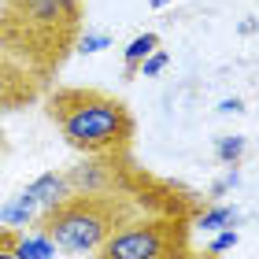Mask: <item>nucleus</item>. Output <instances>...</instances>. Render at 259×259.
<instances>
[{
    "label": "nucleus",
    "mask_w": 259,
    "mask_h": 259,
    "mask_svg": "<svg viewBox=\"0 0 259 259\" xmlns=\"http://www.w3.org/2000/svg\"><path fill=\"white\" fill-rule=\"evenodd\" d=\"M182 259H219V255L211 252V248H193L189 255H182Z\"/></svg>",
    "instance_id": "11"
},
{
    "label": "nucleus",
    "mask_w": 259,
    "mask_h": 259,
    "mask_svg": "<svg viewBox=\"0 0 259 259\" xmlns=\"http://www.w3.org/2000/svg\"><path fill=\"white\" fill-rule=\"evenodd\" d=\"M163 67H167V56H163V52L156 49V52H152L145 63H141V74H145V78H152V74H159Z\"/></svg>",
    "instance_id": "9"
},
{
    "label": "nucleus",
    "mask_w": 259,
    "mask_h": 259,
    "mask_svg": "<svg viewBox=\"0 0 259 259\" xmlns=\"http://www.w3.org/2000/svg\"><path fill=\"white\" fill-rule=\"evenodd\" d=\"M19 255L22 259H49V255H56V244L33 230V233H22L19 237Z\"/></svg>",
    "instance_id": "6"
},
{
    "label": "nucleus",
    "mask_w": 259,
    "mask_h": 259,
    "mask_svg": "<svg viewBox=\"0 0 259 259\" xmlns=\"http://www.w3.org/2000/svg\"><path fill=\"white\" fill-rule=\"evenodd\" d=\"M152 4H156V8H163V4H167V0H152Z\"/></svg>",
    "instance_id": "12"
},
{
    "label": "nucleus",
    "mask_w": 259,
    "mask_h": 259,
    "mask_svg": "<svg viewBox=\"0 0 259 259\" xmlns=\"http://www.w3.org/2000/svg\"><path fill=\"white\" fill-rule=\"evenodd\" d=\"M81 33L85 0H0V52L45 89L78 52Z\"/></svg>",
    "instance_id": "1"
},
{
    "label": "nucleus",
    "mask_w": 259,
    "mask_h": 259,
    "mask_svg": "<svg viewBox=\"0 0 259 259\" xmlns=\"http://www.w3.org/2000/svg\"><path fill=\"white\" fill-rule=\"evenodd\" d=\"M233 244H237V233L230 230V233H222V237H215V241L207 244V248H211V252L219 255V252H226V248H233Z\"/></svg>",
    "instance_id": "10"
},
{
    "label": "nucleus",
    "mask_w": 259,
    "mask_h": 259,
    "mask_svg": "<svg viewBox=\"0 0 259 259\" xmlns=\"http://www.w3.org/2000/svg\"><path fill=\"white\" fill-rule=\"evenodd\" d=\"M45 115L81 156H122L134 152L137 119L122 97L97 85H56L45 93Z\"/></svg>",
    "instance_id": "2"
},
{
    "label": "nucleus",
    "mask_w": 259,
    "mask_h": 259,
    "mask_svg": "<svg viewBox=\"0 0 259 259\" xmlns=\"http://www.w3.org/2000/svg\"><path fill=\"white\" fill-rule=\"evenodd\" d=\"M204 196L182 189L178 196L141 207L130 215L108 241L100 244L97 259H182L193 252L196 215L204 211Z\"/></svg>",
    "instance_id": "3"
},
{
    "label": "nucleus",
    "mask_w": 259,
    "mask_h": 259,
    "mask_svg": "<svg viewBox=\"0 0 259 259\" xmlns=\"http://www.w3.org/2000/svg\"><path fill=\"white\" fill-rule=\"evenodd\" d=\"M41 97H45L41 81L33 78L26 67H19L15 60H8V56L0 52V119L33 108Z\"/></svg>",
    "instance_id": "4"
},
{
    "label": "nucleus",
    "mask_w": 259,
    "mask_h": 259,
    "mask_svg": "<svg viewBox=\"0 0 259 259\" xmlns=\"http://www.w3.org/2000/svg\"><path fill=\"white\" fill-rule=\"evenodd\" d=\"M230 222H237V215H233L230 207H204L196 215V230H222V226H230Z\"/></svg>",
    "instance_id": "7"
},
{
    "label": "nucleus",
    "mask_w": 259,
    "mask_h": 259,
    "mask_svg": "<svg viewBox=\"0 0 259 259\" xmlns=\"http://www.w3.org/2000/svg\"><path fill=\"white\" fill-rule=\"evenodd\" d=\"M159 49V33H137L134 41H130V49H126V78H137L141 74V63L148 60L152 52Z\"/></svg>",
    "instance_id": "5"
},
{
    "label": "nucleus",
    "mask_w": 259,
    "mask_h": 259,
    "mask_svg": "<svg viewBox=\"0 0 259 259\" xmlns=\"http://www.w3.org/2000/svg\"><path fill=\"white\" fill-rule=\"evenodd\" d=\"M19 237L22 233L15 226H4V222H0V259H22L19 255Z\"/></svg>",
    "instance_id": "8"
}]
</instances>
